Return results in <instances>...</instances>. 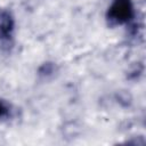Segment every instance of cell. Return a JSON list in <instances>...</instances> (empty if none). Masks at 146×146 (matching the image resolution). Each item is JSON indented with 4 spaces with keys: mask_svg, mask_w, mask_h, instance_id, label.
Returning <instances> with one entry per match:
<instances>
[{
    "mask_svg": "<svg viewBox=\"0 0 146 146\" xmlns=\"http://www.w3.org/2000/svg\"><path fill=\"white\" fill-rule=\"evenodd\" d=\"M135 17L132 0H114L107 9L106 21L110 26L128 24Z\"/></svg>",
    "mask_w": 146,
    "mask_h": 146,
    "instance_id": "cell-1",
    "label": "cell"
},
{
    "mask_svg": "<svg viewBox=\"0 0 146 146\" xmlns=\"http://www.w3.org/2000/svg\"><path fill=\"white\" fill-rule=\"evenodd\" d=\"M15 21L8 10H0V48L8 50L13 46Z\"/></svg>",
    "mask_w": 146,
    "mask_h": 146,
    "instance_id": "cell-2",
    "label": "cell"
},
{
    "mask_svg": "<svg viewBox=\"0 0 146 146\" xmlns=\"http://www.w3.org/2000/svg\"><path fill=\"white\" fill-rule=\"evenodd\" d=\"M10 114V106L5 100H0V119L7 117Z\"/></svg>",
    "mask_w": 146,
    "mask_h": 146,
    "instance_id": "cell-3",
    "label": "cell"
},
{
    "mask_svg": "<svg viewBox=\"0 0 146 146\" xmlns=\"http://www.w3.org/2000/svg\"><path fill=\"white\" fill-rule=\"evenodd\" d=\"M52 73H54V65L51 63H44L39 70L40 75H49Z\"/></svg>",
    "mask_w": 146,
    "mask_h": 146,
    "instance_id": "cell-4",
    "label": "cell"
}]
</instances>
